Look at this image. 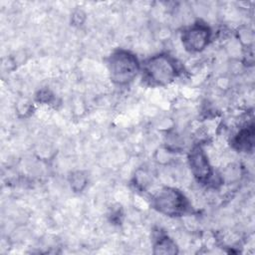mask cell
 <instances>
[{"label": "cell", "instance_id": "1", "mask_svg": "<svg viewBox=\"0 0 255 255\" xmlns=\"http://www.w3.org/2000/svg\"><path fill=\"white\" fill-rule=\"evenodd\" d=\"M145 79L152 85L166 86L172 83L179 74L175 59L167 54L150 57L143 65Z\"/></svg>", "mask_w": 255, "mask_h": 255}, {"label": "cell", "instance_id": "2", "mask_svg": "<svg viewBox=\"0 0 255 255\" xmlns=\"http://www.w3.org/2000/svg\"><path fill=\"white\" fill-rule=\"evenodd\" d=\"M140 65L137 58L127 50L115 51L108 60V70L111 80L118 85L130 83L139 72Z\"/></svg>", "mask_w": 255, "mask_h": 255}, {"label": "cell", "instance_id": "3", "mask_svg": "<svg viewBox=\"0 0 255 255\" xmlns=\"http://www.w3.org/2000/svg\"><path fill=\"white\" fill-rule=\"evenodd\" d=\"M153 207L166 216H181L189 210V202L184 194L173 187H163L152 198Z\"/></svg>", "mask_w": 255, "mask_h": 255}, {"label": "cell", "instance_id": "4", "mask_svg": "<svg viewBox=\"0 0 255 255\" xmlns=\"http://www.w3.org/2000/svg\"><path fill=\"white\" fill-rule=\"evenodd\" d=\"M210 37L209 27L202 23H196L183 32L182 44L189 52H200L208 45Z\"/></svg>", "mask_w": 255, "mask_h": 255}, {"label": "cell", "instance_id": "5", "mask_svg": "<svg viewBox=\"0 0 255 255\" xmlns=\"http://www.w3.org/2000/svg\"><path fill=\"white\" fill-rule=\"evenodd\" d=\"M189 166L193 175L202 182H206L212 175V168L207 155L201 146H194L188 155Z\"/></svg>", "mask_w": 255, "mask_h": 255}, {"label": "cell", "instance_id": "6", "mask_svg": "<svg viewBox=\"0 0 255 255\" xmlns=\"http://www.w3.org/2000/svg\"><path fill=\"white\" fill-rule=\"evenodd\" d=\"M253 127L242 129L234 138V144L237 149L247 151L253 146Z\"/></svg>", "mask_w": 255, "mask_h": 255}, {"label": "cell", "instance_id": "7", "mask_svg": "<svg viewBox=\"0 0 255 255\" xmlns=\"http://www.w3.org/2000/svg\"><path fill=\"white\" fill-rule=\"evenodd\" d=\"M154 254H175L177 253L176 244L168 237L163 236L156 240L153 247Z\"/></svg>", "mask_w": 255, "mask_h": 255}, {"label": "cell", "instance_id": "8", "mask_svg": "<svg viewBox=\"0 0 255 255\" xmlns=\"http://www.w3.org/2000/svg\"><path fill=\"white\" fill-rule=\"evenodd\" d=\"M86 182H87L86 176L80 171L74 173L71 177V185L75 191L82 190L85 187Z\"/></svg>", "mask_w": 255, "mask_h": 255}]
</instances>
